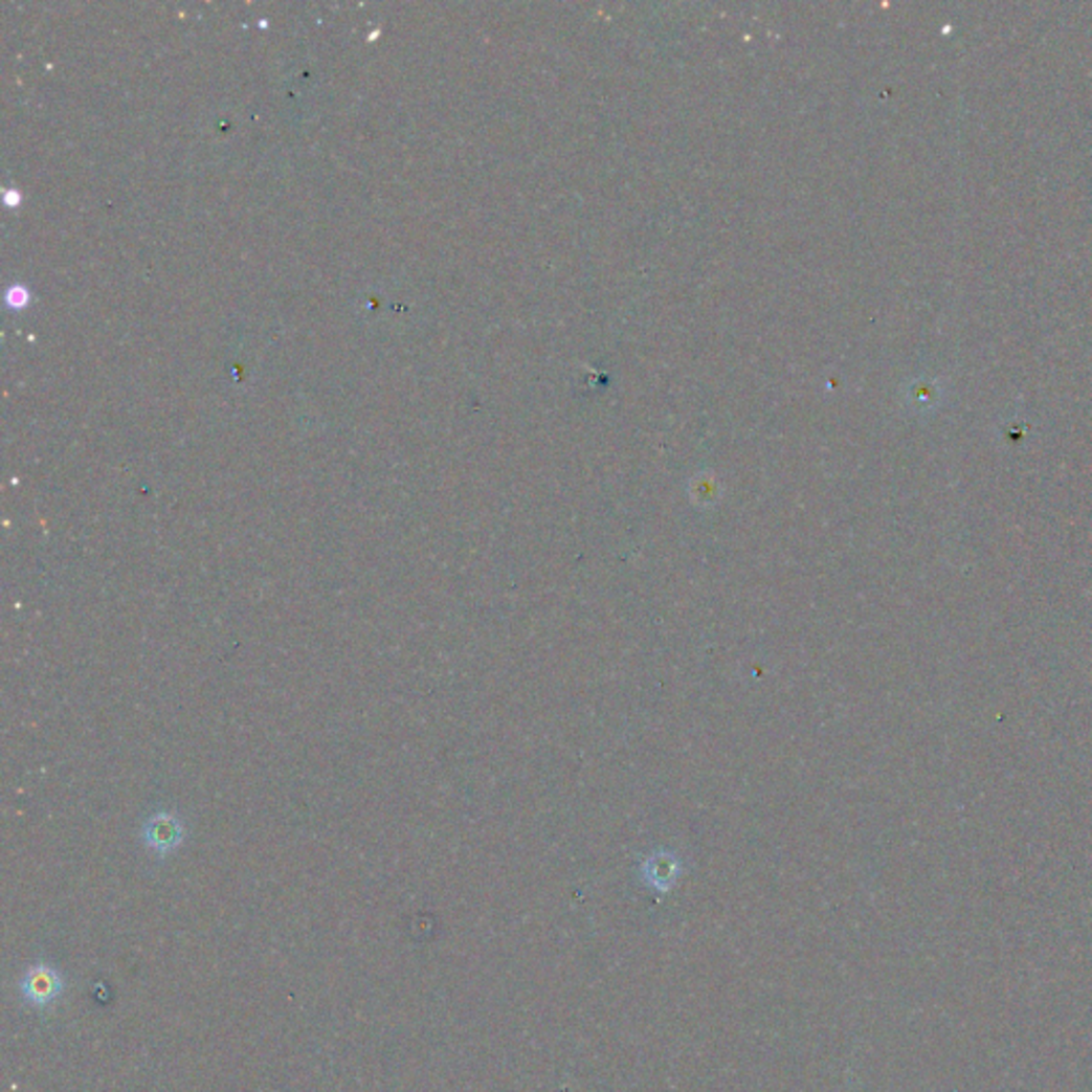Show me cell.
<instances>
[{
  "instance_id": "obj_3",
  "label": "cell",
  "mask_w": 1092,
  "mask_h": 1092,
  "mask_svg": "<svg viewBox=\"0 0 1092 1092\" xmlns=\"http://www.w3.org/2000/svg\"><path fill=\"white\" fill-rule=\"evenodd\" d=\"M9 302H12L14 306H22V304L26 302V291H24V289H12V291H9Z\"/></svg>"
},
{
  "instance_id": "obj_1",
  "label": "cell",
  "mask_w": 1092,
  "mask_h": 1092,
  "mask_svg": "<svg viewBox=\"0 0 1092 1092\" xmlns=\"http://www.w3.org/2000/svg\"><path fill=\"white\" fill-rule=\"evenodd\" d=\"M63 990H65L63 975L53 966H49L47 962H37L32 966H28L20 982V993H22L24 1001L39 1009L49 1007L55 999L63 995Z\"/></svg>"
},
{
  "instance_id": "obj_2",
  "label": "cell",
  "mask_w": 1092,
  "mask_h": 1092,
  "mask_svg": "<svg viewBox=\"0 0 1092 1092\" xmlns=\"http://www.w3.org/2000/svg\"><path fill=\"white\" fill-rule=\"evenodd\" d=\"M143 839L152 851H156L158 855H164L180 845L182 824L171 816H156L154 820L148 822V826L143 830Z\"/></svg>"
}]
</instances>
